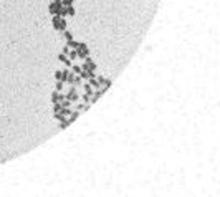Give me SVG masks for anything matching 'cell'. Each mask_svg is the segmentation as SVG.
<instances>
[{
    "label": "cell",
    "mask_w": 220,
    "mask_h": 197,
    "mask_svg": "<svg viewBox=\"0 0 220 197\" xmlns=\"http://www.w3.org/2000/svg\"><path fill=\"white\" fill-rule=\"evenodd\" d=\"M73 80H74V73H71V71H70V73H68V76H66V83L73 84Z\"/></svg>",
    "instance_id": "7402d4cb"
},
{
    "label": "cell",
    "mask_w": 220,
    "mask_h": 197,
    "mask_svg": "<svg viewBox=\"0 0 220 197\" xmlns=\"http://www.w3.org/2000/svg\"><path fill=\"white\" fill-rule=\"evenodd\" d=\"M66 10H68V17H74V13H76V12H74L73 7H66Z\"/></svg>",
    "instance_id": "83f0119b"
},
{
    "label": "cell",
    "mask_w": 220,
    "mask_h": 197,
    "mask_svg": "<svg viewBox=\"0 0 220 197\" xmlns=\"http://www.w3.org/2000/svg\"><path fill=\"white\" fill-rule=\"evenodd\" d=\"M88 83H90L91 86H93V90H94V91H96V90H101V84L98 83V80H96V78H90V80H88Z\"/></svg>",
    "instance_id": "9c48e42d"
},
{
    "label": "cell",
    "mask_w": 220,
    "mask_h": 197,
    "mask_svg": "<svg viewBox=\"0 0 220 197\" xmlns=\"http://www.w3.org/2000/svg\"><path fill=\"white\" fill-rule=\"evenodd\" d=\"M66 100H70L71 103H78V101H80V94H78V91H74V93L68 94V96H66Z\"/></svg>",
    "instance_id": "ba28073f"
},
{
    "label": "cell",
    "mask_w": 220,
    "mask_h": 197,
    "mask_svg": "<svg viewBox=\"0 0 220 197\" xmlns=\"http://www.w3.org/2000/svg\"><path fill=\"white\" fill-rule=\"evenodd\" d=\"M66 30V20L65 17H61V20H60V31H65Z\"/></svg>",
    "instance_id": "e0dca14e"
},
{
    "label": "cell",
    "mask_w": 220,
    "mask_h": 197,
    "mask_svg": "<svg viewBox=\"0 0 220 197\" xmlns=\"http://www.w3.org/2000/svg\"><path fill=\"white\" fill-rule=\"evenodd\" d=\"M96 68H98V65L93 61V58H91V56H86V58H84V63L81 65V70H90V71H96Z\"/></svg>",
    "instance_id": "3957f363"
},
{
    "label": "cell",
    "mask_w": 220,
    "mask_h": 197,
    "mask_svg": "<svg viewBox=\"0 0 220 197\" xmlns=\"http://www.w3.org/2000/svg\"><path fill=\"white\" fill-rule=\"evenodd\" d=\"M61 53H63V55H68V53H70V47H68V45H66V47H63V51H61Z\"/></svg>",
    "instance_id": "f546056e"
},
{
    "label": "cell",
    "mask_w": 220,
    "mask_h": 197,
    "mask_svg": "<svg viewBox=\"0 0 220 197\" xmlns=\"http://www.w3.org/2000/svg\"><path fill=\"white\" fill-rule=\"evenodd\" d=\"M74 3V0H61V5L63 7H71Z\"/></svg>",
    "instance_id": "cb8c5ba5"
},
{
    "label": "cell",
    "mask_w": 220,
    "mask_h": 197,
    "mask_svg": "<svg viewBox=\"0 0 220 197\" xmlns=\"http://www.w3.org/2000/svg\"><path fill=\"white\" fill-rule=\"evenodd\" d=\"M78 116H80V111H76V110L71 111V113H70V116H68V121H70V123H73L74 119H78Z\"/></svg>",
    "instance_id": "8fae6325"
},
{
    "label": "cell",
    "mask_w": 220,
    "mask_h": 197,
    "mask_svg": "<svg viewBox=\"0 0 220 197\" xmlns=\"http://www.w3.org/2000/svg\"><path fill=\"white\" fill-rule=\"evenodd\" d=\"M60 20H61L60 15H53V18H51V25H53V28H55L56 31H60Z\"/></svg>",
    "instance_id": "8992f818"
},
{
    "label": "cell",
    "mask_w": 220,
    "mask_h": 197,
    "mask_svg": "<svg viewBox=\"0 0 220 197\" xmlns=\"http://www.w3.org/2000/svg\"><path fill=\"white\" fill-rule=\"evenodd\" d=\"M63 37H65V40L66 41H70V40H73V33H71V31H68V30H65V31H63Z\"/></svg>",
    "instance_id": "2e32d148"
},
{
    "label": "cell",
    "mask_w": 220,
    "mask_h": 197,
    "mask_svg": "<svg viewBox=\"0 0 220 197\" xmlns=\"http://www.w3.org/2000/svg\"><path fill=\"white\" fill-rule=\"evenodd\" d=\"M68 73H70L68 68H66V70H56V71H55V78L65 83V81H66V76H68Z\"/></svg>",
    "instance_id": "277c9868"
},
{
    "label": "cell",
    "mask_w": 220,
    "mask_h": 197,
    "mask_svg": "<svg viewBox=\"0 0 220 197\" xmlns=\"http://www.w3.org/2000/svg\"><path fill=\"white\" fill-rule=\"evenodd\" d=\"M70 124H71V123H70L68 119H65V118H63L61 121H60V128H61V129H66V128H68Z\"/></svg>",
    "instance_id": "5bb4252c"
},
{
    "label": "cell",
    "mask_w": 220,
    "mask_h": 197,
    "mask_svg": "<svg viewBox=\"0 0 220 197\" xmlns=\"http://www.w3.org/2000/svg\"><path fill=\"white\" fill-rule=\"evenodd\" d=\"M68 56L70 60H71V61H74V58H78V55H76V50H70V53L66 55Z\"/></svg>",
    "instance_id": "ffe728a7"
},
{
    "label": "cell",
    "mask_w": 220,
    "mask_h": 197,
    "mask_svg": "<svg viewBox=\"0 0 220 197\" xmlns=\"http://www.w3.org/2000/svg\"><path fill=\"white\" fill-rule=\"evenodd\" d=\"M68 15V10H66V7H61V10H60V17H66Z\"/></svg>",
    "instance_id": "4316f807"
},
{
    "label": "cell",
    "mask_w": 220,
    "mask_h": 197,
    "mask_svg": "<svg viewBox=\"0 0 220 197\" xmlns=\"http://www.w3.org/2000/svg\"><path fill=\"white\" fill-rule=\"evenodd\" d=\"M73 84H74V86H81V84H83V80H81V76H80V75H74Z\"/></svg>",
    "instance_id": "4fadbf2b"
},
{
    "label": "cell",
    "mask_w": 220,
    "mask_h": 197,
    "mask_svg": "<svg viewBox=\"0 0 220 197\" xmlns=\"http://www.w3.org/2000/svg\"><path fill=\"white\" fill-rule=\"evenodd\" d=\"M53 118H55V119H58V121H61V119L65 118V116H63L61 113H55V114H53Z\"/></svg>",
    "instance_id": "f1b7e54d"
},
{
    "label": "cell",
    "mask_w": 220,
    "mask_h": 197,
    "mask_svg": "<svg viewBox=\"0 0 220 197\" xmlns=\"http://www.w3.org/2000/svg\"><path fill=\"white\" fill-rule=\"evenodd\" d=\"M71 73H74V75H80V73H81V66L80 65H74V63H73V65H71Z\"/></svg>",
    "instance_id": "9a60e30c"
},
{
    "label": "cell",
    "mask_w": 220,
    "mask_h": 197,
    "mask_svg": "<svg viewBox=\"0 0 220 197\" xmlns=\"http://www.w3.org/2000/svg\"><path fill=\"white\" fill-rule=\"evenodd\" d=\"M76 55L78 58H86V56H90V48H88L86 43H83V41H80V47L76 48Z\"/></svg>",
    "instance_id": "7a4b0ae2"
},
{
    "label": "cell",
    "mask_w": 220,
    "mask_h": 197,
    "mask_svg": "<svg viewBox=\"0 0 220 197\" xmlns=\"http://www.w3.org/2000/svg\"><path fill=\"white\" fill-rule=\"evenodd\" d=\"M60 103H61V106H63V108H70V106L73 104L70 100H63V101H60Z\"/></svg>",
    "instance_id": "603a6c76"
},
{
    "label": "cell",
    "mask_w": 220,
    "mask_h": 197,
    "mask_svg": "<svg viewBox=\"0 0 220 197\" xmlns=\"http://www.w3.org/2000/svg\"><path fill=\"white\" fill-rule=\"evenodd\" d=\"M55 90H56V91H61V90H63V81H60V80H56Z\"/></svg>",
    "instance_id": "d4e9b609"
},
{
    "label": "cell",
    "mask_w": 220,
    "mask_h": 197,
    "mask_svg": "<svg viewBox=\"0 0 220 197\" xmlns=\"http://www.w3.org/2000/svg\"><path fill=\"white\" fill-rule=\"evenodd\" d=\"M96 80H98V83L101 84V86H103V84H104L106 81H108V78H104L103 75H96Z\"/></svg>",
    "instance_id": "d6986e66"
},
{
    "label": "cell",
    "mask_w": 220,
    "mask_h": 197,
    "mask_svg": "<svg viewBox=\"0 0 220 197\" xmlns=\"http://www.w3.org/2000/svg\"><path fill=\"white\" fill-rule=\"evenodd\" d=\"M61 103H53V111H55V113H60V111H61Z\"/></svg>",
    "instance_id": "44dd1931"
},
{
    "label": "cell",
    "mask_w": 220,
    "mask_h": 197,
    "mask_svg": "<svg viewBox=\"0 0 220 197\" xmlns=\"http://www.w3.org/2000/svg\"><path fill=\"white\" fill-rule=\"evenodd\" d=\"M58 61L65 63V65H66V68H71V65H73V61H71V60H70L66 55H63V53H60V55H58Z\"/></svg>",
    "instance_id": "5b68a950"
},
{
    "label": "cell",
    "mask_w": 220,
    "mask_h": 197,
    "mask_svg": "<svg viewBox=\"0 0 220 197\" xmlns=\"http://www.w3.org/2000/svg\"><path fill=\"white\" fill-rule=\"evenodd\" d=\"M61 0H51L48 5V12L51 15H60V10H61Z\"/></svg>",
    "instance_id": "6da1fadb"
},
{
    "label": "cell",
    "mask_w": 220,
    "mask_h": 197,
    "mask_svg": "<svg viewBox=\"0 0 220 197\" xmlns=\"http://www.w3.org/2000/svg\"><path fill=\"white\" fill-rule=\"evenodd\" d=\"M66 45H68V47H70V50H76V48L80 47V41H76V40H74V38H73V40L66 41Z\"/></svg>",
    "instance_id": "30bf717a"
},
{
    "label": "cell",
    "mask_w": 220,
    "mask_h": 197,
    "mask_svg": "<svg viewBox=\"0 0 220 197\" xmlns=\"http://www.w3.org/2000/svg\"><path fill=\"white\" fill-rule=\"evenodd\" d=\"M58 93H60V91H53V93H51V103H60V101H58Z\"/></svg>",
    "instance_id": "ac0fdd59"
},
{
    "label": "cell",
    "mask_w": 220,
    "mask_h": 197,
    "mask_svg": "<svg viewBox=\"0 0 220 197\" xmlns=\"http://www.w3.org/2000/svg\"><path fill=\"white\" fill-rule=\"evenodd\" d=\"M81 86H83V91H84V93H88V94H90V96H93V93H94V90H93V86H91V84L90 83H83V84H81Z\"/></svg>",
    "instance_id": "52a82bcc"
},
{
    "label": "cell",
    "mask_w": 220,
    "mask_h": 197,
    "mask_svg": "<svg viewBox=\"0 0 220 197\" xmlns=\"http://www.w3.org/2000/svg\"><path fill=\"white\" fill-rule=\"evenodd\" d=\"M60 113H61V114L66 118V116H70V113H71V110H70V108H61V111H60Z\"/></svg>",
    "instance_id": "484cf974"
},
{
    "label": "cell",
    "mask_w": 220,
    "mask_h": 197,
    "mask_svg": "<svg viewBox=\"0 0 220 197\" xmlns=\"http://www.w3.org/2000/svg\"><path fill=\"white\" fill-rule=\"evenodd\" d=\"M90 100H91V96H90L88 93H83V94L80 96V101H83L84 104H88V103H90ZM90 104H91V103H90Z\"/></svg>",
    "instance_id": "7c38bea8"
}]
</instances>
